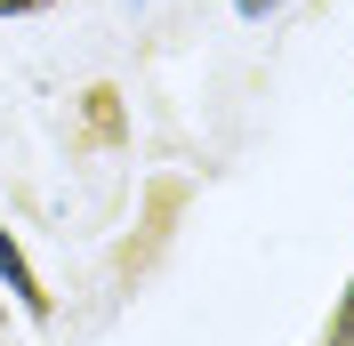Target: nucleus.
I'll return each instance as SVG.
<instances>
[{
  "label": "nucleus",
  "mask_w": 354,
  "mask_h": 346,
  "mask_svg": "<svg viewBox=\"0 0 354 346\" xmlns=\"http://www.w3.org/2000/svg\"><path fill=\"white\" fill-rule=\"evenodd\" d=\"M322 346H354V282H346V298H338L330 330H322Z\"/></svg>",
  "instance_id": "3"
},
{
  "label": "nucleus",
  "mask_w": 354,
  "mask_h": 346,
  "mask_svg": "<svg viewBox=\"0 0 354 346\" xmlns=\"http://www.w3.org/2000/svg\"><path fill=\"white\" fill-rule=\"evenodd\" d=\"M0 282H8V298H17L32 322H48V314H57V306H48V290H41V274H32V258L17 250V234H8V226H0Z\"/></svg>",
  "instance_id": "2"
},
{
  "label": "nucleus",
  "mask_w": 354,
  "mask_h": 346,
  "mask_svg": "<svg viewBox=\"0 0 354 346\" xmlns=\"http://www.w3.org/2000/svg\"><path fill=\"white\" fill-rule=\"evenodd\" d=\"M81 145H88V153L129 145V105H121V89H113V81H88V89H81Z\"/></svg>",
  "instance_id": "1"
},
{
  "label": "nucleus",
  "mask_w": 354,
  "mask_h": 346,
  "mask_svg": "<svg viewBox=\"0 0 354 346\" xmlns=\"http://www.w3.org/2000/svg\"><path fill=\"white\" fill-rule=\"evenodd\" d=\"M41 8H57V0H0V17H41Z\"/></svg>",
  "instance_id": "4"
},
{
  "label": "nucleus",
  "mask_w": 354,
  "mask_h": 346,
  "mask_svg": "<svg viewBox=\"0 0 354 346\" xmlns=\"http://www.w3.org/2000/svg\"><path fill=\"white\" fill-rule=\"evenodd\" d=\"M234 8H242V17L258 24V17H274V8H282V0H234Z\"/></svg>",
  "instance_id": "5"
}]
</instances>
